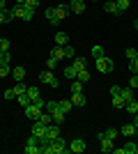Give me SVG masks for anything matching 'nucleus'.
I'll list each match as a JSON object with an SVG mask.
<instances>
[{
	"label": "nucleus",
	"mask_w": 138,
	"mask_h": 154,
	"mask_svg": "<svg viewBox=\"0 0 138 154\" xmlns=\"http://www.w3.org/2000/svg\"><path fill=\"white\" fill-rule=\"evenodd\" d=\"M39 115H41V106H39V103H35V101H30L26 106V117L35 122V120H39Z\"/></svg>",
	"instance_id": "1"
},
{
	"label": "nucleus",
	"mask_w": 138,
	"mask_h": 154,
	"mask_svg": "<svg viewBox=\"0 0 138 154\" xmlns=\"http://www.w3.org/2000/svg\"><path fill=\"white\" fill-rule=\"evenodd\" d=\"M94 62H97V69L101 71V74H111V71H113V60H108V58H106V55H101V58H97V60H94Z\"/></svg>",
	"instance_id": "2"
},
{
	"label": "nucleus",
	"mask_w": 138,
	"mask_h": 154,
	"mask_svg": "<svg viewBox=\"0 0 138 154\" xmlns=\"http://www.w3.org/2000/svg\"><path fill=\"white\" fill-rule=\"evenodd\" d=\"M51 152L53 154H67L69 152V145H67L62 138H55V140L51 143Z\"/></svg>",
	"instance_id": "3"
},
{
	"label": "nucleus",
	"mask_w": 138,
	"mask_h": 154,
	"mask_svg": "<svg viewBox=\"0 0 138 154\" xmlns=\"http://www.w3.org/2000/svg\"><path fill=\"white\" fill-rule=\"evenodd\" d=\"M39 81H41V83H46V85H51V88H58V78L53 76V69L41 71V74H39Z\"/></svg>",
	"instance_id": "4"
},
{
	"label": "nucleus",
	"mask_w": 138,
	"mask_h": 154,
	"mask_svg": "<svg viewBox=\"0 0 138 154\" xmlns=\"http://www.w3.org/2000/svg\"><path fill=\"white\" fill-rule=\"evenodd\" d=\"M23 152H26V154H37V152H39V140H37L35 136H30V138L26 140V147H23Z\"/></svg>",
	"instance_id": "5"
},
{
	"label": "nucleus",
	"mask_w": 138,
	"mask_h": 154,
	"mask_svg": "<svg viewBox=\"0 0 138 154\" xmlns=\"http://www.w3.org/2000/svg\"><path fill=\"white\" fill-rule=\"evenodd\" d=\"M85 140L83 138H74L72 143H69V152H74V154H81V152H85Z\"/></svg>",
	"instance_id": "6"
},
{
	"label": "nucleus",
	"mask_w": 138,
	"mask_h": 154,
	"mask_svg": "<svg viewBox=\"0 0 138 154\" xmlns=\"http://www.w3.org/2000/svg\"><path fill=\"white\" fill-rule=\"evenodd\" d=\"M46 127H48V124L39 122V120H35V124H32V136H35V138H44V136H46Z\"/></svg>",
	"instance_id": "7"
},
{
	"label": "nucleus",
	"mask_w": 138,
	"mask_h": 154,
	"mask_svg": "<svg viewBox=\"0 0 138 154\" xmlns=\"http://www.w3.org/2000/svg\"><path fill=\"white\" fill-rule=\"evenodd\" d=\"M46 138H48V140H55V138H60V124H48V127H46Z\"/></svg>",
	"instance_id": "8"
},
{
	"label": "nucleus",
	"mask_w": 138,
	"mask_h": 154,
	"mask_svg": "<svg viewBox=\"0 0 138 154\" xmlns=\"http://www.w3.org/2000/svg\"><path fill=\"white\" fill-rule=\"evenodd\" d=\"M72 12L69 9V5L67 2H60V5H55V16H58V21H62V19H67V14Z\"/></svg>",
	"instance_id": "9"
},
{
	"label": "nucleus",
	"mask_w": 138,
	"mask_h": 154,
	"mask_svg": "<svg viewBox=\"0 0 138 154\" xmlns=\"http://www.w3.org/2000/svg\"><path fill=\"white\" fill-rule=\"evenodd\" d=\"M69 9L74 14H83L85 12V0H69Z\"/></svg>",
	"instance_id": "10"
},
{
	"label": "nucleus",
	"mask_w": 138,
	"mask_h": 154,
	"mask_svg": "<svg viewBox=\"0 0 138 154\" xmlns=\"http://www.w3.org/2000/svg\"><path fill=\"white\" fill-rule=\"evenodd\" d=\"M97 138H99V143H101V152H113V140H111V138H106L104 131H101Z\"/></svg>",
	"instance_id": "11"
},
{
	"label": "nucleus",
	"mask_w": 138,
	"mask_h": 154,
	"mask_svg": "<svg viewBox=\"0 0 138 154\" xmlns=\"http://www.w3.org/2000/svg\"><path fill=\"white\" fill-rule=\"evenodd\" d=\"M23 12H26L23 5H14L12 9H9V16H12V19H23Z\"/></svg>",
	"instance_id": "12"
},
{
	"label": "nucleus",
	"mask_w": 138,
	"mask_h": 154,
	"mask_svg": "<svg viewBox=\"0 0 138 154\" xmlns=\"http://www.w3.org/2000/svg\"><path fill=\"white\" fill-rule=\"evenodd\" d=\"M72 67L76 71H81V69H87V62L83 58H76V55H74V58H72Z\"/></svg>",
	"instance_id": "13"
},
{
	"label": "nucleus",
	"mask_w": 138,
	"mask_h": 154,
	"mask_svg": "<svg viewBox=\"0 0 138 154\" xmlns=\"http://www.w3.org/2000/svg\"><path fill=\"white\" fill-rule=\"evenodd\" d=\"M44 14H46V19H48V23H51V26H58V23H60L58 16H55V7H48Z\"/></svg>",
	"instance_id": "14"
},
{
	"label": "nucleus",
	"mask_w": 138,
	"mask_h": 154,
	"mask_svg": "<svg viewBox=\"0 0 138 154\" xmlns=\"http://www.w3.org/2000/svg\"><path fill=\"white\" fill-rule=\"evenodd\" d=\"M72 103H74V106H78V108H81V106H85V97H83V92H74V94H72Z\"/></svg>",
	"instance_id": "15"
},
{
	"label": "nucleus",
	"mask_w": 138,
	"mask_h": 154,
	"mask_svg": "<svg viewBox=\"0 0 138 154\" xmlns=\"http://www.w3.org/2000/svg\"><path fill=\"white\" fill-rule=\"evenodd\" d=\"M136 131H138V127H136L133 122H131V124H124V127L120 129V134H122V136H133Z\"/></svg>",
	"instance_id": "16"
},
{
	"label": "nucleus",
	"mask_w": 138,
	"mask_h": 154,
	"mask_svg": "<svg viewBox=\"0 0 138 154\" xmlns=\"http://www.w3.org/2000/svg\"><path fill=\"white\" fill-rule=\"evenodd\" d=\"M124 110H127V113H131V115H138V101H136V99L127 101L124 103Z\"/></svg>",
	"instance_id": "17"
},
{
	"label": "nucleus",
	"mask_w": 138,
	"mask_h": 154,
	"mask_svg": "<svg viewBox=\"0 0 138 154\" xmlns=\"http://www.w3.org/2000/svg\"><path fill=\"white\" fill-rule=\"evenodd\" d=\"M136 90H131V88H122V92H120V97L124 99V101H131V99H136V94H133Z\"/></svg>",
	"instance_id": "18"
},
{
	"label": "nucleus",
	"mask_w": 138,
	"mask_h": 154,
	"mask_svg": "<svg viewBox=\"0 0 138 154\" xmlns=\"http://www.w3.org/2000/svg\"><path fill=\"white\" fill-rule=\"evenodd\" d=\"M51 115H53V122H55V124H62V122H65V117H67V113H62V110H53V113H51Z\"/></svg>",
	"instance_id": "19"
},
{
	"label": "nucleus",
	"mask_w": 138,
	"mask_h": 154,
	"mask_svg": "<svg viewBox=\"0 0 138 154\" xmlns=\"http://www.w3.org/2000/svg\"><path fill=\"white\" fill-rule=\"evenodd\" d=\"M106 12L120 16V9H118V5H115V0H108V2H106Z\"/></svg>",
	"instance_id": "20"
},
{
	"label": "nucleus",
	"mask_w": 138,
	"mask_h": 154,
	"mask_svg": "<svg viewBox=\"0 0 138 154\" xmlns=\"http://www.w3.org/2000/svg\"><path fill=\"white\" fill-rule=\"evenodd\" d=\"M76 81H81V83L85 85L87 81H90V71H87V69H81L78 74H76Z\"/></svg>",
	"instance_id": "21"
},
{
	"label": "nucleus",
	"mask_w": 138,
	"mask_h": 154,
	"mask_svg": "<svg viewBox=\"0 0 138 154\" xmlns=\"http://www.w3.org/2000/svg\"><path fill=\"white\" fill-rule=\"evenodd\" d=\"M62 74H65V78H67V81H74L78 71H76V69H74V67H72V64H69V67H65V71H62Z\"/></svg>",
	"instance_id": "22"
},
{
	"label": "nucleus",
	"mask_w": 138,
	"mask_h": 154,
	"mask_svg": "<svg viewBox=\"0 0 138 154\" xmlns=\"http://www.w3.org/2000/svg\"><path fill=\"white\" fill-rule=\"evenodd\" d=\"M58 106H60V110H62V113H69V110L74 108V103L69 101V99H62V101H58Z\"/></svg>",
	"instance_id": "23"
},
{
	"label": "nucleus",
	"mask_w": 138,
	"mask_h": 154,
	"mask_svg": "<svg viewBox=\"0 0 138 154\" xmlns=\"http://www.w3.org/2000/svg\"><path fill=\"white\" fill-rule=\"evenodd\" d=\"M115 5H118L120 14H124L127 9H129V5H131V0H115Z\"/></svg>",
	"instance_id": "24"
},
{
	"label": "nucleus",
	"mask_w": 138,
	"mask_h": 154,
	"mask_svg": "<svg viewBox=\"0 0 138 154\" xmlns=\"http://www.w3.org/2000/svg\"><path fill=\"white\" fill-rule=\"evenodd\" d=\"M111 101H113V106H115V108H120V110H122V108H124V99H122V97H120V94H115V97H111Z\"/></svg>",
	"instance_id": "25"
},
{
	"label": "nucleus",
	"mask_w": 138,
	"mask_h": 154,
	"mask_svg": "<svg viewBox=\"0 0 138 154\" xmlns=\"http://www.w3.org/2000/svg\"><path fill=\"white\" fill-rule=\"evenodd\" d=\"M39 122H44V124H53V115L48 113V110H41V115H39Z\"/></svg>",
	"instance_id": "26"
},
{
	"label": "nucleus",
	"mask_w": 138,
	"mask_h": 154,
	"mask_svg": "<svg viewBox=\"0 0 138 154\" xmlns=\"http://www.w3.org/2000/svg\"><path fill=\"white\" fill-rule=\"evenodd\" d=\"M14 78H16V81H23V78H26V69H23V67H14Z\"/></svg>",
	"instance_id": "27"
},
{
	"label": "nucleus",
	"mask_w": 138,
	"mask_h": 154,
	"mask_svg": "<svg viewBox=\"0 0 138 154\" xmlns=\"http://www.w3.org/2000/svg\"><path fill=\"white\" fill-rule=\"evenodd\" d=\"M104 136H106V138H111V140L115 143V138L120 136V131H118V129H106V131H104Z\"/></svg>",
	"instance_id": "28"
},
{
	"label": "nucleus",
	"mask_w": 138,
	"mask_h": 154,
	"mask_svg": "<svg viewBox=\"0 0 138 154\" xmlns=\"http://www.w3.org/2000/svg\"><path fill=\"white\" fill-rule=\"evenodd\" d=\"M26 94L30 97V101H35V99H39V90H37V88H28V90H26Z\"/></svg>",
	"instance_id": "29"
},
{
	"label": "nucleus",
	"mask_w": 138,
	"mask_h": 154,
	"mask_svg": "<svg viewBox=\"0 0 138 154\" xmlns=\"http://www.w3.org/2000/svg\"><path fill=\"white\" fill-rule=\"evenodd\" d=\"M55 44L58 46H67V35L65 32H58V35H55Z\"/></svg>",
	"instance_id": "30"
},
{
	"label": "nucleus",
	"mask_w": 138,
	"mask_h": 154,
	"mask_svg": "<svg viewBox=\"0 0 138 154\" xmlns=\"http://www.w3.org/2000/svg\"><path fill=\"white\" fill-rule=\"evenodd\" d=\"M62 51H65V58H69V60H72L74 55H76V51H74V46H69V44H67V46H62Z\"/></svg>",
	"instance_id": "31"
},
{
	"label": "nucleus",
	"mask_w": 138,
	"mask_h": 154,
	"mask_svg": "<svg viewBox=\"0 0 138 154\" xmlns=\"http://www.w3.org/2000/svg\"><path fill=\"white\" fill-rule=\"evenodd\" d=\"M16 101H19V103H21V106H23V108H26L28 103H30V97H28V94H26V92H23V94H19V97H16Z\"/></svg>",
	"instance_id": "32"
},
{
	"label": "nucleus",
	"mask_w": 138,
	"mask_h": 154,
	"mask_svg": "<svg viewBox=\"0 0 138 154\" xmlns=\"http://www.w3.org/2000/svg\"><path fill=\"white\" fill-rule=\"evenodd\" d=\"M53 58L55 60H60V58H65V51H62V46H55V48H53V53H51Z\"/></svg>",
	"instance_id": "33"
},
{
	"label": "nucleus",
	"mask_w": 138,
	"mask_h": 154,
	"mask_svg": "<svg viewBox=\"0 0 138 154\" xmlns=\"http://www.w3.org/2000/svg\"><path fill=\"white\" fill-rule=\"evenodd\" d=\"M7 74H12V71H9V64H7V62H0V78H5Z\"/></svg>",
	"instance_id": "34"
},
{
	"label": "nucleus",
	"mask_w": 138,
	"mask_h": 154,
	"mask_svg": "<svg viewBox=\"0 0 138 154\" xmlns=\"http://www.w3.org/2000/svg\"><path fill=\"white\" fill-rule=\"evenodd\" d=\"M26 90H28L26 85L21 83V81H16V85H14V92H16V97H19V94H23V92H26Z\"/></svg>",
	"instance_id": "35"
},
{
	"label": "nucleus",
	"mask_w": 138,
	"mask_h": 154,
	"mask_svg": "<svg viewBox=\"0 0 138 154\" xmlns=\"http://www.w3.org/2000/svg\"><path fill=\"white\" fill-rule=\"evenodd\" d=\"M124 55H127V60L131 62V60H136V58H138V51H136V48H127Z\"/></svg>",
	"instance_id": "36"
},
{
	"label": "nucleus",
	"mask_w": 138,
	"mask_h": 154,
	"mask_svg": "<svg viewBox=\"0 0 138 154\" xmlns=\"http://www.w3.org/2000/svg\"><path fill=\"white\" fill-rule=\"evenodd\" d=\"M44 108L48 110V113H53V110H58L60 106H58V101H46V103H44Z\"/></svg>",
	"instance_id": "37"
},
{
	"label": "nucleus",
	"mask_w": 138,
	"mask_h": 154,
	"mask_svg": "<svg viewBox=\"0 0 138 154\" xmlns=\"http://www.w3.org/2000/svg\"><path fill=\"white\" fill-rule=\"evenodd\" d=\"M101 55H104V48H101V46H92V58L97 60V58H101Z\"/></svg>",
	"instance_id": "38"
},
{
	"label": "nucleus",
	"mask_w": 138,
	"mask_h": 154,
	"mask_svg": "<svg viewBox=\"0 0 138 154\" xmlns=\"http://www.w3.org/2000/svg\"><path fill=\"white\" fill-rule=\"evenodd\" d=\"M72 92H83V83L74 78V81H72Z\"/></svg>",
	"instance_id": "39"
},
{
	"label": "nucleus",
	"mask_w": 138,
	"mask_h": 154,
	"mask_svg": "<svg viewBox=\"0 0 138 154\" xmlns=\"http://www.w3.org/2000/svg\"><path fill=\"white\" fill-rule=\"evenodd\" d=\"M124 154H136V143H124Z\"/></svg>",
	"instance_id": "40"
},
{
	"label": "nucleus",
	"mask_w": 138,
	"mask_h": 154,
	"mask_svg": "<svg viewBox=\"0 0 138 154\" xmlns=\"http://www.w3.org/2000/svg\"><path fill=\"white\" fill-rule=\"evenodd\" d=\"M23 7H28V9H37L39 7V0H26V5Z\"/></svg>",
	"instance_id": "41"
},
{
	"label": "nucleus",
	"mask_w": 138,
	"mask_h": 154,
	"mask_svg": "<svg viewBox=\"0 0 138 154\" xmlns=\"http://www.w3.org/2000/svg\"><path fill=\"white\" fill-rule=\"evenodd\" d=\"M0 51H2V53H7V51H9V42H7L5 37H0Z\"/></svg>",
	"instance_id": "42"
},
{
	"label": "nucleus",
	"mask_w": 138,
	"mask_h": 154,
	"mask_svg": "<svg viewBox=\"0 0 138 154\" xmlns=\"http://www.w3.org/2000/svg\"><path fill=\"white\" fill-rule=\"evenodd\" d=\"M9 19H12V16H9V9H2V12H0V23H7Z\"/></svg>",
	"instance_id": "43"
},
{
	"label": "nucleus",
	"mask_w": 138,
	"mask_h": 154,
	"mask_svg": "<svg viewBox=\"0 0 138 154\" xmlns=\"http://www.w3.org/2000/svg\"><path fill=\"white\" fill-rule=\"evenodd\" d=\"M32 16H35V9H28V7H26V12H23V21H32Z\"/></svg>",
	"instance_id": "44"
},
{
	"label": "nucleus",
	"mask_w": 138,
	"mask_h": 154,
	"mask_svg": "<svg viewBox=\"0 0 138 154\" xmlns=\"http://www.w3.org/2000/svg\"><path fill=\"white\" fill-rule=\"evenodd\" d=\"M129 88H131V90H138V74H133V76H131V81H129Z\"/></svg>",
	"instance_id": "45"
},
{
	"label": "nucleus",
	"mask_w": 138,
	"mask_h": 154,
	"mask_svg": "<svg viewBox=\"0 0 138 154\" xmlns=\"http://www.w3.org/2000/svg\"><path fill=\"white\" fill-rule=\"evenodd\" d=\"M129 71H131V74H138V58L129 62Z\"/></svg>",
	"instance_id": "46"
},
{
	"label": "nucleus",
	"mask_w": 138,
	"mask_h": 154,
	"mask_svg": "<svg viewBox=\"0 0 138 154\" xmlns=\"http://www.w3.org/2000/svg\"><path fill=\"white\" fill-rule=\"evenodd\" d=\"M46 67H48V69H55V67H58V60H55V58L51 55V58L46 60Z\"/></svg>",
	"instance_id": "47"
},
{
	"label": "nucleus",
	"mask_w": 138,
	"mask_h": 154,
	"mask_svg": "<svg viewBox=\"0 0 138 154\" xmlns=\"http://www.w3.org/2000/svg\"><path fill=\"white\" fill-rule=\"evenodd\" d=\"M5 99H16V92H14V88L5 90Z\"/></svg>",
	"instance_id": "48"
},
{
	"label": "nucleus",
	"mask_w": 138,
	"mask_h": 154,
	"mask_svg": "<svg viewBox=\"0 0 138 154\" xmlns=\"http://www.w3.org/2000/svg\"><path fill=\"white\" fill-rule=\"evenodd\" d=\"M120 92H122V88H120V85H113V88H111V97L120 94Z\"/></svg>",
	"instance_id": "49"
},
{
	"label": "nucleus",
	"mask_w": 138,
	"mask_h": 154,
	"mask_svg": "<svg viewBox=\"0 0 138 154\" xmlns=\"http://www.w3.org/2000/svg\"><path fill=\"white\" fill-rule=\"evenodd\" d=\"M9 60H12V53L7 51V53H5V55H2V60H0V62H7V64H9Z\"/></svg>",
	"instance_id": "50"
},
{
	"label": "nucleus",
	"mask_w": 138,
	"mask_h": 154,
	"mask_svg": "<svg viewBox=\"0 0 138 154\" xmlns=\"http://www.w3.org/2000/svg\"><path fill=\"white\" fill-rule=\"evenodd\" d=\"M14 5H26V0H14Z\"/></svg>",
	"instance_id": "51"
},
{
	"label": "nucleus",
	"mask_w": 138,
	"mask_h": 154,
	"mask_svg": "<svg viewBox=\"0 0 138 154\" xmlns=\"http://www.w3.org/2000/svg\"><path fill=\"white\" fill-rule=\"evenodd\" d=\"M2 9H5V0H0V12H2Z\"/></svg>",
	"instance_id": "52"
},
{
	"label": "nucleus",
	"mask_w": 138,
	"mask_h": 154,
	"mask_svg": "<svg viewBox=\"0 0 138 154\" xmlns=\"http://www.w3.org/2000/svg\"><path fill=\"white\" fill-rule=\"evenodd\" d=\"M133 124H136V127H138V115H133Z\"/></svg>",
	"instance_id": "53"
},
{
	"label": "nucleus",
	"mask_w": 138,
	"mask_h": 154,
	"mask_svg": "<svg viewBox=\"0 0 138 154\" xmlns=\"http://www.w3.org/2000/svg\"><path fill=\"white\" fill-rule=\"evenodd\" d=\"M133 28H136V30H138V19H136V21H133Z\"/></svg>",
	"instance_id": "54"
},
{
	"label": "nucleus",
	"mask_w": 138,
	"mask_h": 154,
	"mask_svg": "<svg viewBox=\"0 0 138 154\" xmlns=\"http://www.w3.org/2000/svg\"><path fill=\"white\" fill-rule=\"evenodd\" d=\"M2 55H5V53H2V51H0V60H2Z\"/></svg>",
	"instance_id": "55"
},
{
	"label": "nucleus",
	"mask_w": 138,
	"mask_h": 154,
	"mask_svg": "<svg viewBox=\"0 0 138 154\" xmlns=\"http://www.w3.org/2000/svg\"><path fill=\"white\" fill-rule=\"evenodd\" d=\"M136 154H138V143H136Z\"/></svg>",
	"instance_id": "56"
},
{
	"label": "nucleus",
	"mask_w": 138,
	"mask_h": 154,
	"mask_svg": "<svg viewBox=\"0 0 138 154\" xmlns=\"http://www.w3.org/2000/svg\"><path fill=\"white\" fill-rule=\"evenodd\" d=\"M136 101H138V97H136Z\"/></svg>",
	"instance_id": "57"
},
{
	"label": "nucleus",
	"mask_w": 138,
	"mask_h": 154,
	"mask_svg": "<svg viewBox=\"0 0 138 154\" xmlns=\"http://www.w3.org/2000/svg\"><path fill=\"white\" fill-rule=\"evenodd\" d=\"M136 32H138V30H136Z\"/></svg>",
	"instance_id": "58"
},
{
	"label": "nucleus",
	"mask_w": 138,
	"mask_h": 154,
	"mask_svg": "<svg viewBox=\"0 0 138 154\" xmlns=\"http://www.w3.org/2000/svg\"><path fill=\"white\" fill-rule=\"evenodd\" d=\"M136 92H138V90H136Z\"/></svg>",
	"instance_id": "59"
}]
</instances>
